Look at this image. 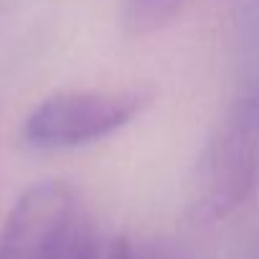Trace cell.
Returning <instances> with one entry per match:
<instances>
[{
    "label": "cell",
    "instance_id": "cell-5",
    "mask_svg": "<svg viewBox=\"0 0 259 259\" xmlns=\"http://www.w3.org/2000/svg\"><path fill=\"white\" fill-rule=\"evenodd\" d=\"M188 0H124V26L133 36H150L178 18Z\"/></svg>",
    "mask_w": 259,
    "mask_h": 259
},
{
    "label": "cell",
    "instance_id": "cell-4",
    "mask_svg": "<svg viewBox=\"0 0 259 259\" xmlns=\"http://www.w3.org/2000/svg\"><path fill=\"white\" fill-rule=\"evenodd\" d=\"M66 259H176V254L153 241H135L130 236H104L84 224Z\"/></svg>",
    "mask_w": 259,
    "mask_h": 259
},
{
    "label": "cell",
    "instance_id": "cell-1",
    "mask_svg": "<svg viewBox=\"0 0 259 259\" xmlns=\"http://www.w3.org/2000/svg\"><path fill=\"white\" fill-rule=\"evenodd\" d=\"M153 102L145 87L64 89L41 99L21 124V140L33 150H74L133 124Z\"/></svg>",
    "mask_w": 259,
    "mask_h": 259
},
{
    "label": "cell",
    "instance_id": "cell-3",
    "mask_svg": "<svg viewBox=\"0 0 259 259\" xmlns=\"http://www.w3.org/2000/svg\"><path fill=\"white\" fill-rule=\"evenodd\" d=\"M84 221L79 193L69 181L46 178L28 186L0 229V259H66Z\"/></svg>",
    "mask_w": 259,
    "mask_h": 259
},
{
    "label": "cell",
    "instance_id": "cell-2",
    "mask_svg": "<svg viewBox=\"0 0 259 259\" xmlns=\"http://www.w3.org/2000/svg\"><path fill=\"white\" fill-rule=\"evenodd\" d=\"M193 186L196 211L211 221L249 203L259 186V89L229 107L198 160Z\"/></svg>",
    "mask_w": 259,
    "mask_h": 259
},
{
    "label": "cell",
    "instance_id": "cell-6",
    "mask_svg": "<svg viewBox=\"0 0 259 259\" xmlns=\"http://www.w3.org/2000/svg\"><path fill=\"white\" fill-rule=\"evenodd\" d=\"M256 259H259V251H256Z\"/></svg>",
    "mask_w": 259,
    "mask_h": 259
}]
</instances>
